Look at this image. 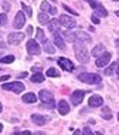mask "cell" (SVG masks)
<instances>
[{
    "instance_id": "6da1fadb",
    "label": "cell",
    "mask_w": 119,
    "mask_h": 135,
    "mask_svg": "<svg viewBox=\"0 0 119 135\" xmlns=\"http://www.w3.org/2000/svg\"><path fill=\"white\" fill-rule=\"evenodd\" d=\"M74 50H75V56H77V60L79 61V63H82V64L89 63V53H88V50H86V47L84 46V43H82V41L77 40V41H75Z\"/></svg>"
},
{
    "instance_id": "7a4b0ae2",
    "label": "cell",
    "mask_w": 119,
    "mask_h": 135,
    "mask_svg": "<svg viewBox=\"0 0 119 135\" xmlns=\"http://www.w3.org/2000/svg\"><path fill=\"white\" fill-rule=\"evenodd\" d=\"M78 80L86 84H99L101 83V75L98 74H92V73H82L78 75Z\"/></svg>"
},
{
    "instance_id": "3957f363",
    "label": "cell",
    "mask_w": 119,
    "mask_h": 135,
    "mask_svg": "<svg viewBox=\"0 0 119 135\" xmlns=\"http://www.w3.org/2000/svg\"><path fill=\"white\" fill-rule=\"evenodd\" d=\"M40 100H41V103H44V107L47 108H54L55 107V104H54V97L53 94L50 93V91H45V90H41L38 94Z\"/></svg>"
},
{
    "instance_id": "277c9868",
    "label": "cell",
    "mask_w": 119,
    "mask_h": 135,
    "mask_svg": "<svg viewBox=\"0 0 119 135\" xmlns=\"http://www.w3.org/2000/svg\"><path fill=\"white\" fill-rule=\"evenodd\" d=\"M2 88L6 90V91H13V93H16V94H20V93H23V91H24V84L20 83V81L3 83Z\"/></svg>"
},
{
    "instance_id": "5b68a950",
    "label": "cell",
    "mask_w": 119,
    "mask_h": 135,
    "mask_svg": "<svg viewBox=\"0 0 119 135\" xmlns=\"http://www.w3.org/2000/svg\"><path fill=\"white\" fill-rule=\"evenodd\" d=\"M27 51L28 54H31V56H38L40 53H41V49H40V46H38V43L35 41V40L33 38H30L27 41Z\"/></svg>"
},
{
    "instance_id": "8992f818",
    "label": "cell",
    "mask_w": 119,
    "mask_h": 135,
    "mask_svg": "<svg viewBox=\"0 0 119 135\" xmlns=\"http://www.w3.org/2000/svg\"><path fill=\"white\" fill-rule=\"evenodd\" d=\"M23 38H24L23 33L14 31V33H10V34H9V37H7V43L12 44V46H17L20 41H23Z\"/></svg>"
},
{
    "instance_id": "52a82bcc",
    "label": "cell",
    "mask_w": 119,
    "mask_h": 135,
    "mask_svg": "<svg viewBox=\"0 0 119 135\" xmlns=\"http://www.w3.org/2000/svg\"><path fill=\"white\" fill-rule=\"evenodd\" d=\"M84 95H85V91L84 90H77L71 94V103L74 105H79L84 100Z\"/></svg>"
},
{
    "instance_id": "ba28073f",
    "label": "cell",
    "mask_w": 119,
    "mask_h": 135,
    "mask_svg": "<svg viewBox=\"0 0 119 135\" xmlns=\"http://www.w3.org/2000/svg\"><path fill=\"white\" fill-rule=\"evenodd\" d=\"M58 65L63 70H65V71H73L74 70V64H73V61L71 60H68L67 57H60L58 58Z\"/></svg>"
},
{
    "instance_id": "9c48e42d",
    "label": "cell",
    "mask_w": 119,
    "mask_h": 135,
    "mask_svg": "<svg viewBox=\"0 0 119 135\" xmlns=\"http://www.w3.org/2000/svg\"><path fill=\"white\" fill-rule=\"evenodd\" d=\"M24 23H26V14H24L23 12H19L16 14V19H14V23H13V27L14 28H23Z\"/></svg>"
},
{
    "instance_id": "30bf717a",
    "label": "cell",
    "mask_w": 119,
    "mask_h": 135,
    "mask_svg": "<svg viewBox=\"0 0 119 135\" xmlns=\"http://www.w3.org/2000/svg\"><path fill=\"white\" fill-rule=\"evenodd\" d=\"M60 23H61V26H64L65 28H74L75 26H77V23H75V20L74 19H71V17H68V16H61L60 17Z\"/></svg>"
},
{
    "instance_id": "8fae6325",
    "label": "cell",
    "mask_w": 119,
    "mask_h": 135,
    "mask_svg": "<svg viewBox=\"0 0 119 135\" xmlns=\"http://www.w3.org/2000/svg\"><path fill=\"white\" fill-rule=\"evenodd\" d=\"M111 57H112V56H111V53L105 51L102 56H99L98 58H96V63H95L96 67H105V65L111 61Z\"/></svg>"
},
{
    "instance_id": "7c38bea8",
    "label": "cell",
    "mask_w": 119,
    "mask_h": 135,
    "mask_svg": "<svg viewBox=\"0 0 119 135\" xmlns=\"http://www.w3.org/2000/svg\"><path fill=\"white\" fill-rule=\"evenodd\" d=\"M31 121L34 122V125H44L45 122L50 121V117L40 115V114H33L31 115Z\"/></svg>"
},
{
    "instance_id": "4fadbf2b",
    "label": "cell",
    "mask_w": 119,
    "mask_h": 135,
    "mask_svg": "<svg viewBox=\"0 0 119 135\" xmlns=\"http://www.w3.org/2000/svg\"><path fill=\"white\" fill-rule=\"evenodd\" d=\"M54 44L58 47L60 50L65 49V43H64V40H63V34H61L58 30L54 31Z\"/></svg>"
},
{
    "instance_id": "5bb4252c",
    "label": "cell",
    "mask_w": 119,
    "mask_h": 135,
    "mask_svg": "<svg viewBox=\"0 0 119 135\" xmlns=\"http://www.w3.org/2000/svg\"><path fill=\"white\" fill-rule=\"evenodd\" d=\"M88 104H89V107H102V104H104V100H102V97L101 95H91L89 97V101H88Z\"/></svg>"
},
{
    "instance_id": "9a60e30c",
    "label": "cell",
    "mask_w": 119,
    "mask_h": 135,
    "mask_svg": "<svg viewBox=\"0 0 119 135\" xmlns=\"http://www.w3.org/2000/svg\"><path fill=\"white\" fill-rule=\"evenodd\" d=\"M57 108H58V112L61 115H67L70 112V105H68V103L65 100H61L58 103V105H57Z\"/></svg>"
},
{
    "instance_id": "2e32d148",
    "label": "cell",
    "mask_w": 119,
    "mask_h": 135,
    "mask_svg": "<svg viewBox=\"0 0 119 135\" xmlns=\"http://www.w3.org/2000/svg\"><path fill=\"white\" fill-rule=\"evenodd\" d=\"M94 9V14L95 16H101V17H106L108 16V12L105 10V7H104L102 4H99V3H96L95 7H92Z\"/></svg>"
},
{
    "instance_id": "e0dca14e",
    "label": "cell",
    "mask_w": 119,
    "mask_h": 135,
    "mask_svg": "<svg viewBox=\"0 0 119 135\" xmlns=\"http://www.w3.org/2000/svg\"><path fill=\"white\" fill-rule=\"evenodd\" d=\"M21 101L26 103V104H33V103L37 101V95H35L34 93H27V94H24V95H23Z\"/></svg>"
},
{
    "instance_id": "ac0fdd59",
    "label": "cell",
    "mask_w": 119,
    "mask_h": 135,
    "mask_svg": "<svg viewBox=\"0 0 119 135\" xmlns=\"http://www.w3.org/2000/svg\"><path fill=\"white\" fill-rule=\"evenodd\" d=\"M75 34H77V40H79V41H85V43L92 41V37L89 34H86L85 31H78V33H75Z\"/></svg>"
},
{
    "instance_id": "d6986e66",
    "label": "cell",
    "mask_w": 119,
    "mask_h": 135,
    "mask_svg": "<svg viewBox=\"0 0 119 135\" xmlns=\"http://www.w3.org/2000/svg\"><path fill=\"white\" fill-rule=\"evenodd\" d=\"M61 34L64 36V38L67 40V41H70V43H75L77 41V34L75 33H73V31H64V33H61Z\"/></svg>"
},
{
    "instance_id": "ffe728a7",
    "label": "cell",
    "mask_w": 119,
    "mask_h": 135,
    "mask_svg": "<svg viewBox=\"0 0 119 135\" xmlns=\"http://www.w3.org/2000/svg\"><path fill=\"white\" fill-rule=\"evenodd\" d=\"M104 53H105V46H102V44H98L91 51V54H92L94 57H99V56H102Z\"/></svg>"
},
{
    "instance_id": "44dd1931",
    "label": "cell",
    "mask_w": 119,
    "mask_h": 135,
    "mask_svg": "<svg viewBox=\"0 0 119 135\" xmlns=\"http://www.w3.org/2000/svg\"><path fill=\"white\" fill-rule=\"evenodd\" d=\"M48 26V30L50 31H55V30H58L60 26H61V23H60V20H57V19H54V20H50V23L47 24Z\"/></svg>"
},
{
    "instance_id": "7402d4cb",
    "label": "cell",
    "mask_w": 119,
    "mask_h": 135,
    "mask_svg": "<svg viewBox=\"0 0 119 135\" xmlns=\"http://www.w3.org/2000/svg\"><path fill=\"white\" fill-rule=\"evenodd\" d=\"M101 117H102L104 119H111V118H112V111H111V108L109 107H102Z\"/></svg>"
},
{
    "instance_id": "603a6c76",
    "label": "cell",
    "mask_w": 119,
    "mask_h": 135,
    "mask_svg": "<svg viewBox=\"0 0 119 135\" xmlns=\"http://www.w3.org/2000/svg\"><path fill=\"white\" fill-rule=\"evenodd\" d=\"M38 23L40 24H43V26H45V24H48L50 23V17H48V14L47 13H40L38 14Z\"/></svg>"
},
{
    "instance_id": "cb8c5ba5",
    "label": "cell",
    "mask_w": 119,
    "mask_h": 135,
    "mask_svg": "<svg viewBox=\"0 0 119 135\" xmlns=\"http://www.w3.org/2000/svg\"><path fill=\"white\" fill-rule=\"evenodd\" d=\"M31 81L40 84V83H43V81H44V75H43L41 73H34V74L31 75Z\"/></svg>"
},
{
    "instance_id": "d4e9b609",
    "label": "cell",
    "mask_w": 119,
    "mask_h": 135,
    "mask_svg": "<svg viewBox=\"0 0 119 135\" xmlns=\"http://www.w3.org/2000/svg\"><path fill=\"white\" fill-rule=\"evenodd\" d=\"M44 50H45V53H50V54H53L54 51H55V47H54L51 43L48 41V40H45V43H44Z\"/></svg>"
},
{
    "instance_id": "484cf974",
    "label": "cell",
    "mask_w": 119,
    "mask_h": 135,
    "mask_svg": "<svg viewBox=\"0 0 119 135\" xmlns=\"http://www.w3.org/2000/svg\"><path fill=\"white\" fill-rule=\"evenodd\" d=\"M118 65H119L118 63H112V64H111V65H109V67H108V68H106V70H105V74H106V75H111V74H113V73H115V71H116V68H118Z\"/></svg>"
},
{
    "instance_id": "4316f807",
    "label": "cell",
    "mask_w": 119,
    "mask_h": 135,
    "mask_svg": "<svg viewBox=\"0 0 119 135\" xmlns=\"http://www.w3.org/2000/svg\"><path fill=\"white\" fill-rule=\"evenodd\" d=\"M47 77H60V71L57 70V68H48L45 73Z\"/></svg>"
},
{
    "instance_id": "83f0119b",
    "label": "cell",
    "mask_w": 119,
    "mask_h": 135,
    "mask_svg": "<svg viewBox=\"0 0 119 135\" xmlns=\"http://www.w3.org/2000/svg\"><path fill=\"white\" fill-rule=\"evenodd\" d=\"M13 61H14V56H12V54H10V56H4V57L0 58V63H2V64H12Z\"/></svg>"
},
{
    "instance_id": "f1b7e54d",
    "label": "cell",
    "mask_w": 119,
    "mask_h": 135,
    "mask_svg": "<svg viewBox=\"0 0 119 135\" xmlns=\"http://www.w3.org/2000/svg\"><path fill=\"white\" fill-rule=\"evenodd\" d=\"M37 40H40V41L43 43V44H44L45 43V37H44V31L41 30V28H37Z\"/></svg>"
},
{
    "instance_id": "f546056e",
    "label": "cell",
    "mask_w": 119,
    "mask_h": 135,
    "mask_svg": "<svg viewBox=\"0 0 119 135\" xmlns=\"http://www.w3.org/2000/svg\"><path fill=\"white\" fill-rule=\"evenodd\" d=\"M40 9H41V12H50V9H51V6H50L48 2H43L41 4H40Z\"/></svg>"
},
{
    "instance_id": "4dcf8cb0",
    "label": "cell",
    "mask_w": 119,
    "mask_h": 135,
    "mask_svg": "<svg viewBox=\"0 0 119 135\" xmlns=\"http://www.w3.org/2000/svg\"><path fill=\"white\" fill-rule=\"evenodd\" d=\"M21 7H23V10L26 12V14H27L28 17L33 16V10H31V7H28L27 4H24V3H21Z\"/></svg>"
},
{
    "instance_id": "1f68e13d",
    "label": "cell",
    "mask_w": 119,
    "mask_h": 135,
    "mask_svg": "<svg viewBox=\"0 0 119 135\" xmlns=\"http://www.w3.org/2000/svg\"><path fill=\"white\" fill-rule=\"evenodd\" d=\"M6 23H7V14L6 13L0 14V26H4Z\"/></svg>"
},
{
    "instance_id": "d6a6232c",
    "label": "cell",
    "mask_w": 119,
    "mask_h": 135,
    "mask_svg": "<svg viewBox=\"0 0 119 135\" xmlns=\"http://www.w3.org/2000/svg\"><path fill=\"white\" fill-rule=\"evenodd\" d=\"M81 135H94V132L91 131V128H89V127H85L84 131L81 132Z\"/></svg>"
},
{
    "instance_id": "836d02e7",
    "label": "cell",
    "mask_w": 119,
    "mask_h": 135,
    "mask_svg": "<svg viewBox=\"0 0 119 135\" xmlns=\"http://www.w3.org/2000/svg\"><path fill=\"white\" fill-rule=\"evenodd\" d=\"M64 9H65V12H68L70 14H74V16H78V12H75V10H73V9H70L67 4H64Z\"/></svg>"
},
{
    "instance_id": "e575fe53",
    "label": "cell",
    "mask_w": 119,
    "mask_h": 135,
    "mask_svg": "<svg viewBox=\"0 0 119 135\" xmlns=\"http://www.w3.org/2000/svg\"><path fill=\"white\" fill-rule=\"evenodd\" d=\"M91 20H92V23L99 24V17H98V16H95V14H92V16H91Z\"/></svg>"
},
{
    "instance_id": "d590c367",
    "label": "cell",
    "mask_w": 119,
    "mask_h": 135,
    "mask_svg": "<svg viewBox=\"0 0 119 135\" xmlns=\"http://www.w3.org/2000/svg\"><path fill=\"white\" fill-rule=\"evenodd\" d=\"M86 2H88L89 4H91V7H95V6H96V3H98L96 0H86Z\"/></svg>"
},
{
    "instance_id": "8d00e7d4",
    "label": "cell",
    "mask_w": 119,
    "mask_h": 135,
    "mask_svg": "<svg viewBox=\"0 0 119 135\" xmlns=\"http://www.w3.org/2000/svg\"><path fill=\"white\" fill-rule=\"evenodd\" d=\"M16 135H31L30 131H21V132H17Z\"/></svg>"
},
{
    "instance_id": "74e56055",
    "label": "cell",
    "mask_w": 119,
    "mask_h": 135,
    "mask_svg": "<svg viewBox=\"0 0 119 135\" xmlns=\"http://www.w3.org/2000/svg\"><path fill=\"white\" fill-rule=\"evenodd\" d=\"M27 34H30V36L33 34V27H31V26H28V27H27Z\"/></svg>"
},
{
    "instance_id": "f35d334b",
    "label": "cell",
    "mask_w": 119,
    "mask_h": 135,
    "mask_svg": "<svg viewBox=\"0 0 119 135\" xmlns=\"http://www.w3.org/2000/svg\"><path fill=\"white\" fill-rule=\"evenodd\" d=\"M57 13V9L55 7H51V9H50V14H55Z\"/></svg>"
},
{
    "instance_id": "ab89813d",
    "label": "cell",
    "mask_w": 119,
    "mask_h": 135,
    "mask_svg": "<svg viewBox=\"0 0 119 135\" xmlns=\"http://www.w3.org/2000/svg\"><path fill=\"white\" fill-rule=\"evenodd\" d=\"M9 78H10L9 75H4V77H2V78H0V81H2V83H4L6 80H9Z\"/></svg>"
},
{
    "instance_id": "60d3db41",
    "label": "cell",
    "mask_w": 119,
    "mask_h": 135,
    "mask_svg": "<svg viewBox=\"0 0 119 135\" xmlns=\"http://www.w3.org/2000/svg\"><path fill=\"white\" fill-rule=\"evenodd\" d=\"M24 77H27V73H21V74L19 75V78H24Z\"/></svg>"
},
{
    "instance_id": "b9f144b4",
    "label": "cell",
    "mask_w": 119,
    "mask_h": 135,
    "mask_svg": "<svg viewBox=\"0 0 119 135\" xmlns=\"http://www.w3.org/2000/svg\"><path fill=\"white\" fill-rule=\"evenodd\" d=\"M2 47H4V43H3V40H2V36H0V49Z\"/></svg>"
},
{
    "instance_id": "7bdbcfd3",
    "label": "cell",
    "mask_w": 119,
    "mask_h": 135,
    "mask_svg": "<svg viewBox=\"0 0 119 135\" xmlns=\"http://www.w3.org/2000/svg\"><path fill=\"white\" fill-rule=\"evenodd\" d=\"M3 131V124H0V132Z\"/></svg>"
},
{
    "instance_id": "ee69618b",
    "label": "cell",
    "mask_w": 119,
    "mask_h": 135,
    "mask_svg": "<svg viewBox=\"0 0 119 135\" xmlns=\"http://www.w3.org/2000/svg\"><path fill=\"white\" fill-rule=\"evenodd\" d=\"M34 135H44V134H43V132H35Z\"/></svg>"
},
{
    "instance_id": "f6af8a7d",
    "label": "cell",
    "mask_w": 119,
    "mask_h": 135,
    "mask_svg": "<svg viewBox=\"0 0 119 135\" xmlns=\"http://www.w3.org/2000/svg\"><path fill=\"white\" fill-rule=\"evenodd\" d=\"M74 135H81V134H79V131H75V134Z\"/></svg>"
},
{
    "instance_id": "bcb514c9",
    "label": "cell",
    "mask_w": 119,
    "mask_h": 135,
    "mask_svg": "<svg viewBox=\"0 0 119 135\" xmlns=\"http://www.w3.org/2000/svg\"><path fill=\"white\" fill-rule=\"evenodd\" d=\"M2 109H3V105H2V103H0V112H2Z\"/></svg>"
},
{
    "instance_id": "7dc6e473",
    "label": "cell",
    "mask_w": 119,
    "mask_h": 135,
    "mask_svg": "<svg viewBox=\"0 0 119 135\" xmlns=\"http://www.w3.org/2000/svg\"><path fill=\"white\" fill-rule=\"evenodd\" d=\"M116 73H118V75H119V65H118V68H116Z\"/></svg>"
},
{
    "instance_id": "c3c4849f",
    "label": "cell",
    "mask_w": 119,
    "mask_h": 135,
    "mask_svg": "<svg viewBox=\"0 0 119 135\" xmlns=\"http://www.w3.org/2000/svg\"><path fill=\"white\" fill-rule=\"evenodd\" d=\"M118 119H119V112H118Z\"/></svg>"
},
{
    "instance_id": "681fc988",
    "label": "cell",
    "mask_w": 119,
    "mask_h": 135,
    "mask_svg": "<svg viewBox=\"0 0 119 135\" xmlns=\"http://www.w3.org/2000/svg\"><path fill=\"white\" fill-rule=\"evenodd\" d=\"M116 14H118V16H119V12H116Z\"/></svg>"
},
{
    "instance_id": "f907efd6",
    "label": "cell",
    "mask_w": 119,
    "mask_h": 135,
    "mask_svg": "<svg viewBox=\"0 0 119 135\" xmlns=\"http://www.w3.org/2000/svg\"><path fill=\"white\" fill-rule=\"evenodd\" d=\"M113 2H119V0H113Z\"/></svg>"
}]
</instances>
